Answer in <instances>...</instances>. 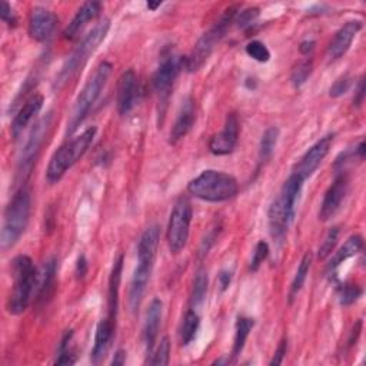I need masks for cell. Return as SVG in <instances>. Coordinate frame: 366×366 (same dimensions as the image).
Returning <instances> with one entry per match:
<instances>
[{
	"label": "cell",
	"mask_w": 366,
	"mask_h": 366,
	"mask_svg": "<svg viewBox=\"0 0 366 366\" xmlns=\"http://www.w3.org/2000/svg\"><path fill=\"white\" fill-rule=\"evenodd\" d=\"M219 232H221V226H216V228H212V229L206 234L205 239L202 241L201 249H199V255H201V258H204V256H206V255H208V252L211 251V248L215 245V242H216V239H218Z\"/></svg>",
	"instance_id": "7bdbcfd3"
},
{
	"label": "cell",
	"mask_w": 366,
	"mask_h": 366,
	"mask_svg": "<svg viewBox=\"0 0 366 366\" xmlns=\"http://www.w3.org/2000/svg\"><path fill=\"white\" fill-rule=\"evenodd\" d=\"M195 122H197V105L192 98H188L180 106V110L176 116L174 125L169 135V142L172 145H176L179 140H182L192 130V127L195 126Z\"/></svg>",
	"instance_id": "e0dca14e"
},
{
	"label": "cell",
	"mask_w": 366,
	"mask_h": 366,
	"mask_svg": "<svg viewBox=\"0 0 366 366\" xmlns=\"http://www.w3.org/2000/svg\"><path fill=\"white\" fill-rule=\"evenodd\" d=\"M278 139H279V129L276 126L266 129L265 133L262 135L261 145H259V160L262 163L268 162L272 157L273 150L278 143Z\"/></svg>",
	"instance_id": "d6a6232c"
},
{
	"label": "cell",
	"mask_w": 366,
	"mask_h": 366,
	"mask_svg": "<svg viewBox=\"0 0 366 366\" xmlns=\"http://www.w3.org/2000/svg\"><path fill=\"white\" fill-rule=\"evenodd\" d=\"M362 29V23L357 21H350L347 23H345L335 35V38L332 39V42L329 43L328 48V55L330 59H339L342 58L350 48L353 39L356 38V35L360 32Z\"/></svg>",
	"instance_id": "d6986e66"
},
{
	"label": "cell",
	"mask_w": 366,
	"mask_h": 366,
	"mask_svg": "<svg viewBox=\"0 0 366 366\" xmlns=\"http://www.w3.org/2000/svg\"><path fill=\"white\" fill-rule=\"evenodd\" d=\"M183 65H185V61L176 53L169 52L162 58L159 68L153 75V90L157 96V113L160 123L163 122L174 80Z\"/></svg>",
	"instance_id": "ba28073f"
},
{
	"label": "cell",
	"mask_w": 366,
	"mask_h": 366,
	"mask_svg": "<svg viewBox=\"0 0 366 366\" xmlns=\"http://www.w3.org/2000/svg\"><path fill=\"white\" fill-rule=\"evenodd\" d=\"M303 182L305 180L300 176H298L296 173H292L286 179L285 185L282 188V192H281V197L278 199L286 219L291 224H292V221L295 218V214H296V204H298L302 187H303Z\"/></svg>",
	"instance_id": "ac0fdd59"
},
{
	"label": "cell",
	"mask_w": 366,
	"mask_h": 366,
	"mask_svg": "<svg viewBox=\"0 0 366 366\" xmlns=\"http://www.w3.org/2000/svg\"><path fill=\"white\" fill-rule=\"evenodd\" d=\"M315 46H316V42H315V41H305V42H302V43H300L299 51H300V53H302V55L308 56V55H310V53L313 52Z\"/></svg>",
	"instance_id": "681fc988"
},
{
	"label": "cell",
	"mask_w": 366,
	"mask_h": 366,
	"mask_svg": "<svg viewBox=\"0 0 366 366\" xmlns=\"http://www.w3.org/2000/svg\"><path fill=\"white\" fill-rule=\"evenodd\" d=\"M362 295V289L356 285H345L340 288L339 293V302L343 306H349L356 302V299Z\"/></svg>",
	"instance_id": "ab89813d"
},
{
	"label": "cell",
	"mask_w": 366,
	"mask_h": 366,
	"mask_svg": "<svg viewBox=\"0 0 366 366\" xmlns=\"http://www.w3.org/2000/svg\"><path fill=\"white\" fill-rule=\"evenodd\" d=\"M110 29V21L105 19L100 23H98L92 32H89L85 39L79 43V46L72 52V55L68 58L65 65L62 66V70L56 76L55 88L61 89L65 83H68L82 68L88 63L89 58L98 51L100 43L106 39L108 32Z\"/></svg>",
	"instance_id": "8992f818"
},
{
	"label": "cell",
	"mask_w": 366,
	"mask_h": 366,
	"mask_svg": "<svg viewBox=\"0 0 366 366\" xmlns=\"http://www.w3.org/2000/svg\"><path fill=\"white\" fill-rule=\"evenodd\" d=\"M169 357H170V340H169L167 336H164L160 340L156 352L152 353V357L147 359V362L150 365H160L162 366V365L169 363Z\"/></svg>",
	"instance_id": "74e56055"
},
{
	"label": "cell",
	"mask_w": 366,
	"mask_h": 366,
	"mask_svg": "<svg viewBox=\"0 0 366 366\" xmlns=\"http://www.w3.org/2000/svg\"><path fill=\"white\" fill-rule=\"evenodd\" d=\"M255 326V320L252 318H246V316H239L236 320V328H235V339H234V349H232V357L236 359L244 347L245 343L249 338L251 330Z\"/></svg>",
	"instance_id": "f1b7e54d"
},
{
	"label": "cell",
	"mask_w": 366,
	"mask_h": 366,
	"mask_svg": "<svg viewBox=\"0 0 366 366\" xmlns=\"http://www.w3.org/2000/svg\"><path fill=\"white\" fill-rule=\"evenodd\" d=\"M268 221H269V229H271V235L276 242H283L288 228L291 225V222L286 219L279 201L276 199L268 212Z\"/></svg>",
	"instance_id": "83f0119b"
},
{
	"label": "cell",
	"mask_w": 366,
	"mask_h": 366,
	"mask_svg": "<svg viewBox=\"0 0 366 366\" xmlns=\"http://www.w3.org/2000/svg\"><path fill=\"white\" fill-rule=\"evenodd\" d=\"M360 330H362V320H357L356 325L353 326V330L350 333V339H349V345H355L356 340H357V336L360 335Z\"/></svg>",
	"instance_id": "f907efd6"
},
{
	"label": "cell",
	"mask_w": 366,
	"mask_h": 366,
	"mask_svg": "<svg viewBox=\"0 0 366 366\" xmlns=\"http://www.w3.org/2000/svg\"><path fill=\"white\" fill-rule=\"evenodd\" d=\"M96 132V127H89L80 136H76L53 153L46 170V179L49 183H58L65 173L88 152Z\"/></svg>",
	"instance_id": "52a82bcc"
},
{
	"label": "cell",
	"mask_w": 366,
	"mask_h": 366,
	"mask_svg": "<svg viewBox=\"0 0 366 366\" xmlns=\"http://www.w3.org/2000/svg\"><path fill=\"white\" fill-rule=\"evenodd\" d=\"M52 113H48L45 117H42L32 129L28 140H26V145L22 150V155H21V159H19V174L22 177H26L31 174L32 169H33V164L39 156V152H41V147L43 145V140L48 135V130L52 125Z\"/></svg>",
	"instance_id": "30bf717a"
},
{
	"label": "cell",
	"mask_w": 366,
	"mask_h": 366,
	"mask_svg": "<svg viewBox=\"0 0 366 366\" xmlns=\"http://www.w3.org/2000/svg\"><path fill=\"white\" fill-rule=\"evenodd\" d=\"M14 291L8 300L11 315H22L31 305L38 285V271L33 261L26 255H19L12 262Z\"/></svg>",
	"instance_id": "7a4b0ae2"
},
{
	"label": "cell",
	"mask_w": 366,
	"mask_h": 366,
	"mask_svg": "<svg viewBox=\"0 0 366 366\" xmlns=\"http://www.w3.org/2000/svg\"><path fill=\"white\" fill-rule=\"evenodd\" d=\"M58 16L46 9L36 6L32 9L31 18H29V35L36 42H45L48 41L52 33L55 32L58 26Z\"/></svg>",
	"instance_id": "5bb4252c"
},
{
	"label": "cell",
	"mask_w": 366,
	"mask_h": 366,
	"mask_svg": "<svg viewBox=\"0 0 366 366\" xmlns=\"http://www.w3.org/2000/svg\"><path fill=\"white\" fill-rule=\"evenodd\" d=\"M146 6H147V9H150V11H156L157 8H160V6H162V2H156V4L147 2V4H146Z\"/></svg>",
	"instance_id": "f5cc1de1"
},
{
	"label": "cell",
	"mask_w": 366,
	"mask_h": 366,
	"mask_svg": "<svg viewBox=\"0 0 366 366\" xmlns=\"http://www.w3.org/2000/svg\"><path fill=\"white\" fill-rule=\"evenodd\" d=\"M125 360H126V352L123 349H119L112 359V365H119L120 366V365L125 363Z\"/></svg>",
	"instance_id": "816d5d0a"
},
{
	"label": "cell",
	"mask_w": 366,
	"mask_h": 366,
	"mask_svg": "<svg viewBox=\"0 0 366 366\" xmlns=\"http://www.w3.org/2000/svg\"><path fill=\"white\" fill-rule=\"evenodd\" d=\"M188 192L205 202H225L235 198L239 192L238 180L221 170H205L189 182Z\"/></svg>",
	"instance_id": "6da1fadb"
},
{
	"label": "cell",
	"mask_w": 366,
	"mask_h": 366,
	"mask_svg": "<svg viewBox=\"0 0 366 366\" xmlns=\"http://www.w3.org/2000/svg\"><path fill=\"white\" fill-rule=\"evenodd\" d=\"M286 352H288V339L283 338V339L281 340V343H279V346H278V349H276V352H275L272 360H271V365H272V366H273V365H281V363L283 362V357H285Z\"/></svg>",
	"instance_id": "f6af8a7d"
},
{
	"label": "cell",
	"mask_w": 366,
	"mask_h": 366,
	"mask_svg": "<svg viewBox=\"0 0 366 366\" xmlns=\"http://www.w3.org/2000/svg\"><path fill=\"white\" fill-rule=\"evenodd\" d=\"M208 285H209V278L206 269L201 268L197 272L195 281H194V288H192V295H191V305L192 309H197L201 306L206 298L208 293Z\"/></svg>",
	"instance_id": "1f68e13d"
},
{
	"label": "cell",
	"mask_w": 366,
	"mask_h": 366,
	"mask_svg": "<svg viewBox=\"0 0 366 366\" xmlns=\"http://www.w3.org/2000/svg\"><path fill=\"white\" fill-rule=\"evenodd\" d=\"M352 78L349 75H343L340 76L329 89V96L330 98H340L343 96L345 93H347V90L350 89L352 86Z\"/></svg>",
	"instance_id": "60d3db41"
},
{
	"label": "cell",
	"mask_w": 366,
	"mask_h": 366,
	"mask_svg": "<svg viewBox=\"0 0 366 366\" xmlns=\"http://www.w3.org/2000/svg\"><path fill=\"white\" fill-rule=\"evenodd\" d=\"M159 238H160V229L157 225H152L143 232L137 246V261H146V262L155 263Z\"/></svg>",
	"instance_id": "484cf974"
},
{
	"label": "cell",
	"mask_w": 366,
	"mask_h": 366,
	"mask_svg": "<svg viewBox=\"0 0 366 366\" xmlns=\"http://www.w3.org/2000/svg\"><path fill=\"white\" fill-rule=\"evenodd\" d=\"M310 265H312V253L310 252H306L298 266V271H296V275L292 281V285H291V291H289V302L292 303L295 300V298L298 296V293L302 291L305 282H306V278H308V273H309V269H310Z\"/></svg>",
	"instance_id": "4dcf8cb0"
},
{
	"label": "cell",
	"mask_w": 366,
	"mask_h": 366,
	"mask_svg": "<svg viewBox=\"0 0 366 366\" xmlns=\"http://www.w3.org/2000/svg\"><path fill=\"white\" fill-rule=\"evenodd\" d=\"M0 18H2V21L5 23H8V26H12V28H15L18 23L15 12L12 11V8L8 2H2V8H0Z\"/></svg>",
	"instance_id": "ee69618b"
},
{
	"label": "cell",
	"mask_w": 366,
	"mask_h": 366,
	"mask_svg": "<svg viewBox=\"0 0 366 366\" xmlns=\"http://www.w3.org/2000/svg\"><path fill=\"white\" fill-rule=\"evenodd\" d=\"M259 16V9L258 8H249V9H245V11H239L236 14V18H235V22L238 28H246L249 26L256 18Z\"/></svg>",
	"instance_id": "b9f144b4"
},
{
	"label": "cell",
	"mask_w": 366,
	"mask_h": 366,
	"mask_svg": "<svg viewBox=\"0 0 366 366\" xmlns=\"http://www.w3.org/2000/svg\"><path fill=\"white\" fill-rule=\"evenodd\" d=\"M362 248H363V238L360 235H352L350 238H347V241L343 244V246L330 259V262L328 265V273L335 276L338 268L345 261H347L349 258H352L356 253H359L362 251Z\"/></svg>",
	"instance_id": "4316f807"
},
{
	"label": "cell",
	"mask_w": 366,
	"mask_h": 366,
	"mask_svg": "<svg viewBox=\"0 0 366 366\" xmlns=\"http://www.w3.org/2000/svg\"><path fill=\"white\" fill-rule=\"evenodd\" d=\"M245 51H246V53H248L249 58H252L253 61H256V62H259V63H266V62H269V59H271V52H269V49L266 48L265 43H262V42H259V41H252V42H249V43L246 45Z\"/></svg>",
	"instance_id": "d590c367"
},
{
	"label": "cell",
	"mask_w": 366,
	"mask_h": 366,
	"mask_svg": "<svg viewBox=\"0 0 366 366\" xmlns=\"http://www.w3.org/2000/svg\"><path fill=\"white\" fill-rule=\"evenodd\" d=\"M31 192L26 188H21L5 211L2 234H0V246L4 251L14 248L25 234L31 219Z\"/></svg>",
	"instance_id": "3957f363"
},
{
	"label": "cell",
	"mask_w": 366,
	"mask_h": 366,
	"mask_svg": "<svg viewBox=\"0 0 366 366\" xmlns=\"http://www.w3.org/2000/svg\"><path fill=\"white\" fill-rule=\"evenodd\" d=\"M192 216H194V209H192L191 201L187 197H180L176 201L173 211L170 214L167 234H166L167 245L172 253L177 255L185 249L189 239Z\"/></svg>",
	"instance_id": "9c48e42d"
},
{
	"label": "cell",
	"mask_w": 366,
	"mask_h": 366,
	"mask_svg": "<svg viewBox=\"0 0 366 366\" xmlns=\"http://www.w3.org/2000/svg\"><path fill=\"white\" fill-rule=\"evenodd\" d=\"M56 272H58V262L55 258L48 261L41 273L38 275V285H36V299L38 302H45L48 298L52 296L56 283Z\"/></svg>",
	"instance_id": "d4e9b609"
},
{
	"label": "cell",
	"mask_w": 366,
	"mask_h": 366,
	"mask_svg": "<svg viewBox=\"0 0 366 366\" xmlns=\"http://www.w3.org/2000/svg\"><path fill=\"white\" fill-rule=\"evenodd\" d=\"M139 95V82L133 69L122 73L117 83V110L122 116L132 112Z\"/></svg>",
	"instance_id": "9a60e30c"
},
{
	"label": "cell",
	"mask_w": 366,
	"mask_h": 366,
	"mask_svg": "<svg viewBox=\"0 0 366 366\" xmlns=\"http://www.w3.org/2000/svg\"><path fill=\"white\" fill-rule=\"evenodd\" d=\"M238 12V6L228 8L225 14L221 16V19L215 22V25L199 38L189 56L185 59V68L188 69V72H198L208 62L218 43L226 36L231 25L235 22Z\"/></svg>",
	"instance_id": "5b68a950"
},
{
	"label": "cell",
	"mask_w": 366,
	"mask_h": 366,
	"mask_svg": "<svg viewBox=\"0 0 366 366\" xmlns=\"http://www.w3.org/2000/svg\"><path fill=\"white\" fill-rule=\"evenodd\" d=\"M162 312H163V303L160 299H153L150 302L147 315H146V322L143 328V340L146 346V353L147 356H152L155 342L157 339L160 322H162Z\"/></svg>",
	"instance_id": "ffe728a7"
},
{
	"label": "cell",
	"mask_w": 366,
	"mask_h": 366,
	"mask_svg": "<svg viewBox=\"0 0 366 366\" xmlns=\"http://www.w3.org/2000/svg\"><path fill=\"white\" fill-rule=\"evenodd\" d=\"M88 261H86V258H85V255H82V256H79V259H78V263H76V278L78 279H83L85 278V275L88 273Z\"/></svg>",
	"instance_id": "c3c4849f"
},
{
	"label": "cell",
	"mask_w": 366,
	"mask_h": 366,
	"mask_svg": "<svg viewBox=\"0 0 366 366\" xmlns=\"http://www.w3.org/2000/svg\"><path fill=\"white\" fill-rule=\"evenodd\" d=\"M122 271H123V255H119L115 259L112 272L109 276V289H108V318L116 323L117 310H119V291H120V281H122Z\"/></svg>",
	"instance_id": "cb8c5ba5"
},
{
	"label": "cell",
	"mask_w": 366,
	"mask_h": 366,
	"mask_svg": "<svg viewBox=\"0 0 366 366\" xmlns=\"http://www.w3.org/2000/svg\"><path fill=\"white\" fill-rule=\"evenodd\" d=\"M199 325H201V318L195 312V309L188 310L185 318H183V322H182V326L179 330V338H180L182 345H189L197 338Z\"/></svg>",
	"instance_id": "f546056e"
},
{
	"label": "cell",
	"mask_w": 366,
	"mask_h": 366,
	"mask_svg": "<svg viewBox=\"0 0 366 366\" xmlns=\"http://www.w3.org/2000/svg\"><path fill=\"white\" fill-rule=\"evenodd\" d=\"M112 63L109 62H102L95 73L90 76V79L86 82L85 88L79 93L75 106L72 109L69 122H68V129H66V136H72L79 126L83 123L86 116L89 115L90 109L99 99L100 93L103 92L110 75H112Z\"/></svg>",
	"instance_id": "277c9868"
},
{
	"label": "cell",
	"mask_w": 366,
	"mask_h": 366,
	"mask_svg": "<svg viewBox=\"0 0 366 366\" xmlns=\"http://www.w3.org/2000/svg\"><path fill=\"white\" fill-rule=\"evenodd\" d=\"M73 338V332L68 330L59 345V356L56 359V365H73L76 362V355L73 349H70V342Z\"/></svg>",
	"instance_id": "836d02e7"
},
{
	"label": "cell",
	"mask_w": 366,
	"mask_h": 366,
	"mask_svg": "<svg viewBox=\"0 0 366 366\" xmlns=\"http://www.w3.org/2000/svg\"><path fill=\"white\" fill-rule=\"evenodd\" d=\"M363 99H365V80H363V78H360L359 83L356 86V92H355V98H353V105L357 106V108L362 106Z\"/></svg>",
	"instance_id": "7dc6e473"
},
{
	"label": "cell",
	"mask_w": 366,
	"mask_h": 366,
	"mask_svg": "<svg viewBox=\"0 0 366 366\" xmlns=\"http://www.w3.org/2000/svg\"><path fill=\"white\" fill-rule=\"evenodd\" d=\"M313 72V62L312 59H306L303 62H300L293 70H292V76L291 80L293 83L295 88H300L303 83H306V80L310 78Z\"/></svg>",
	"instance_id": "e575fe53"
},
{
	"label": "cell",
	"mask_w": 366,
	"mask_h": 366,
	"mask_svg": "<svg viewBox=\"0 0 366 366\" xmlns=\"http://www.w3.org/2000/svg\"><path fill=\"white\" fill-rule=\"evenodd\" d=\"M102 11V5L99 2H88L85 5H82V8L76 12V15L73 16L72 22L68 25V28L63 32L65 39H73L78 36L79 32H82V29L92 21H95Z\"/></svg>",
	"instance_id": "603a6c76"
},
{
	"label": "cell",
	"mask_w": 366,
	"mask_h": 366,
	"mask_svg": "<svg viewBox=\"0 0 366 366\" xmlns=\"http://www.w3.org/2000/svg\"><path fill=\"white\" fill-rule=\"evenodd\" d=\"M347 188H349V177L346 173H340L335 177L333 183L329 187V189L326 191L322 205H320V211H319V219L326 222L329 221L332 216H335V214L340 209L342 202L346 198L347 194Z\"/></svg>",
	"instance_id": "4fadbf2b"
},
{
	"label": "cell",
	"mask_w": 366,
	"mask_h": 366,
	"mask_svg": "<svg viewBox=\"0 0 366 366\" xmlns=\"http://www.w3.org/2000/svg\"><path fill=\"white\" fill-rule=\"evenodd\" d=\"M332 143H333V135H326L322 139H319L302 156V159L296 164L293 173L300 176L303 180L310 177L315 173V170L319 167V164L323 162L326 155L329 153Z\"/></svg>",
	"instance_id": "7c38bea8"
},
{
	"label": "cell",
	"mask_w": 366,
	"mask_h": 366,
	"mask_svg": "<svg viewBox=\"0 0 366 366\" xmlns=\"http://www.w3.org/2000/svg\"><path fill=\"white\" fill-rule=\"evenodd\" d=\"M339 241V228H330L322 242V245L319 246V252H318V258L319 259H326L335 249L336 244Z\"/></svg>",
	"instance_id": "8d00e7d4"
},
{
	"label": "cell",
	"mask_w": 366,
	"mask_h": 366,
	"mask_svg": "<svg viewBox=\"0 0 366 366\" xmlns=\"http://www.w3.org/2000/svg\"><path fill=\"white\" fill-rule=\"evenodd\" d=\"M153 265L155 263L152 262L137 261V266L135 269V273L130 282V291H129V308L133 313H136L140 308L146 286L150 281Z\"/></svg>",
	"instance_id": "2e32d148"
},
{
	"label": "cell",
	"mask_w": 366,
	"mask_h": 366,
	"mask_svg": "<svg viewBox=\"0 0 366 366\" xmlns=\"http://www.w3.org/2000/svg\"><path fill=\"white\" fill-rule=\"evenodd\" d=\"M268 256H269V245L266 242H263V241L258 242L255 249H253V253H252L249 269L252 272H258L259 268L262 266V263L266 261Z\"/></svg>",
	"instance_id": "f35d334b"
},
{
	"label": "cell",
	"mask_w": 366,
	"mask_h": 366,
	"mask_svg": "<svg viewBox=\"0 0 366 366\" xmlns=\"http://www.w3.org/2000/svg\"><path fill=\"white\" fill-rule=\"evenodd\" d=\"M115 329H116V323L112 322L109 318H105L99 322V325L96 328V335H95V346L92 350V356H90V360L95 365L100 363L103 360V357L106 356V353L110 347V342L115 335Z\"/></svg>",
	"instance_id": "44dd1931"
},
{
	"label": "cell",
	"mask_w": 366,
	"mask_h": 366,
	"mask_svg": "<svg viewBox=\"0 0 366 366\" xmlns=\"http://www.w3.org/2000/svg\"><path fill=\"white\" fill-rule=\"evenodd\" d=\"M239 119L235 112L228 113L224 129L214 135L209 142V150L216 156H225L235 150L239 140Z\"/></svg>",
	"instance_id": "8fae6325"
},
{
	"label": "cell",
	"mask_w": 366,
	"mask_h": 366,
	"mask_svg": "<svg viewBox=\"0 0 366 366\" xmlns=\"http://www.w3.org/2000/svg\"><path fill=\"white\" fill-rule=\"evenodd\" d=\"M43 103H45V99L42 95H33L31 99H28L25 102V105L19 109V112L16 113L14 123H12V137L14 139H18L22 135L25 127L41 112V109L43 108Z\"/></svg>",
	"instance_id": "7402d4cb"
},
{
	"label": "cell",
	"mask_w": 366,
	"mask_h": 366,
	"mask_svg": "<svg viewBox=\"0 0 366 366\" xmlns=\"http://www.w3.org/2000/svg\"><path fill=\"white\" fill-rule=\"evenodd\" d=\"M232 278H234V275H232V272L231 271H222L219 275H218V281H219V286H221V291L222 292H225L229 286H231V283H232Z\"/></svg>",
	"instance_id": "bcb514c9"
}]
</instances>
